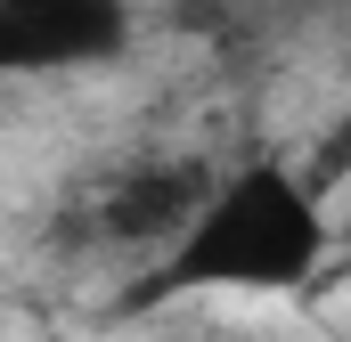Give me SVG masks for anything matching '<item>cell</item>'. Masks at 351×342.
Instances as JSON below:
<instances>
[{
    "mask_svg": "<svg viewBox=\"0 0 351 342\" xmlns=\"http://www.w3.org/2000/svg\"><path fill=\"white\" fill-rule=\"evenodd\" d=\"M335 261V204L286 155H254L204 179L196 212L139 269V302H294Z\"/></svg>",
    "mask_w": 351,
    "mask_h": 342,
    "instance_id": "6da1fadb",
    "label": "cell"
},
{
    "mask_svg": "<svg viewBox=\"0 0 351 342\" xmlns=\"http://www.w3.org/2000/svg\"><path fill=\"white\" fill-rule=\"evenodd\" d=\"M131 49V0H0V82H66Z\"/></svg>",
    "mask_w": 351,
    "mask_h": 342,
    "instance_id": "7a4b0ae2",
    "label": "cell"
},
{
    "mask_svg": "<svg viewBox=\"0 0 351 342\" xmlns=\"http://www.w3.org/2000/svg\"><path fill=\"white\" fill-rule=\"evenodd\" d=\"M204 179H213V163H196V155H164V163L114 171L106 187H90V245L131 253L139 269H147V261L164 253V237L196 212Z\"/></svg>",
    "mask_w": 351,
    "mask_h": 342,
    "instance_id": "3957f363",
    "label": "cell"
}]
</instances>
